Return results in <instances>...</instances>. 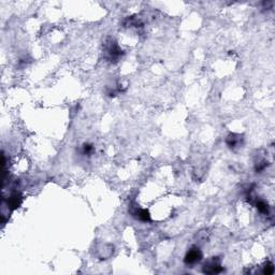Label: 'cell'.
<instances>
[{
	"label": "cell",
	"mask_w": 275,
	"mask_h": 275,
	"mask_svg": "<svg viewBox=\"0 0 275 275\" xmlns=\"http://www.w3.org/2000/svg\"><path fill=\"white\" fill-rule=\"evenodd\" d=\"M273 272H274V267H273L272 263H269V265H267L265 267V269H263V273L267 275L269 274H273Z\"/></svg>",
	"instance_id": "8992f818"
},
{
	"label": "cell",
	"mask_w": 275,
	"mask_h": 275,
	"mask_svg": "<svg viewBox=\"0 0 275 275\" xmlns=\"http://www.w3.org/2000/svg\"><path fill=\"white\" fill-rule=\"evenodd\" d=\"M256 205H257V208H258L261 213H268V212H269V205H268L265 201H258V202L256 203Z\"/></svg>",
	"instance_id": "3957f363"
},
{
	"label": "cell",
	"mask_w": 275,
	"mask_h": 275,
	"mask_svg": "<svg viewBox=\"0 0 275 275\" xmlns=\"http://www.w3.org/2000/svg\"><path fill=\"white\" fill-rule=\"evenodd\" d=\"M222 269L219 265V262L216 261L215 259L208 261V263H205L204 265V272L208 273V274H214V273H219L222 272Z\"/></svg>",
	"instance_id": "7a4b0ae2"
},
{
	"label": "cell",
	"mask_w": 275,
	"mask_h": 275,
	"mask_svg": "<svg viewBox=\"0 0 275 275\" xmlns=\"http://www.w3.org/2000/svg\"><path fill=\"white\" fill-rule=\"evenodd\" d=\"M201 257H202V254L199 251V248H192L187 253L186 257H185V262L187 265H192V263L199 261L201 259Z\"/></svg>",
	"instance_id": "6da1fadb"
},
{
	"label": "cell",
	"mask_w": 275,
	"mask_h": 275,
	"mask_svg": "<svg viewBox=\"0 0 275 275\" xmlns=\"http://www.w3.org/2000/svg\"><path fill=\"white\" fill-rule=\"evenodd\" d=\"M139 218L143 222H147V220H150V214L145 210H142L139 212Z\"/></svg>",
	"instance_id": "5b68a950"
},
{
	"label": "cell",
	"mask_w": 275,
	"mask_h": 275,
	"mask_svg": "<svg viewBox=\"0 0 275 275\" xmlns=\"http://www.w3.org/2000/svg\"><path fill=\"white\" fill-rule=\"evenodd\" d=\"M19 203H21V198H19V196L14 195L11 197L10 205L12 206V208H17V206L19 205Z\"/></svg>",
	"instance_id": "277c9868"
},
{
	"label": "cell",
	"mask_w": 275,
	"mask_h": 275,
	"mask_svg": "<svg viewBox=\"0 0 275 275\" xmlns=\"http://www.w3.org/2000/svg\"><path fill=\"white\" fill-rule=\"evenodd\" d=\"M93 150V147L90 145H85V152L86 153H90Z\"/></svg>",
	"instance_id": "52a82bcc"
}]
</instances>
